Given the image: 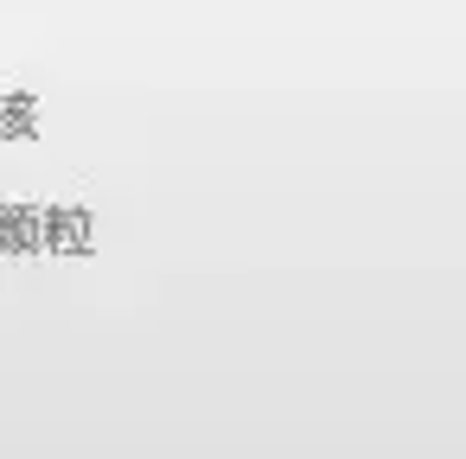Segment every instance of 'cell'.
I'll return each mask as SVG.
<instances>
[]
</instances>
